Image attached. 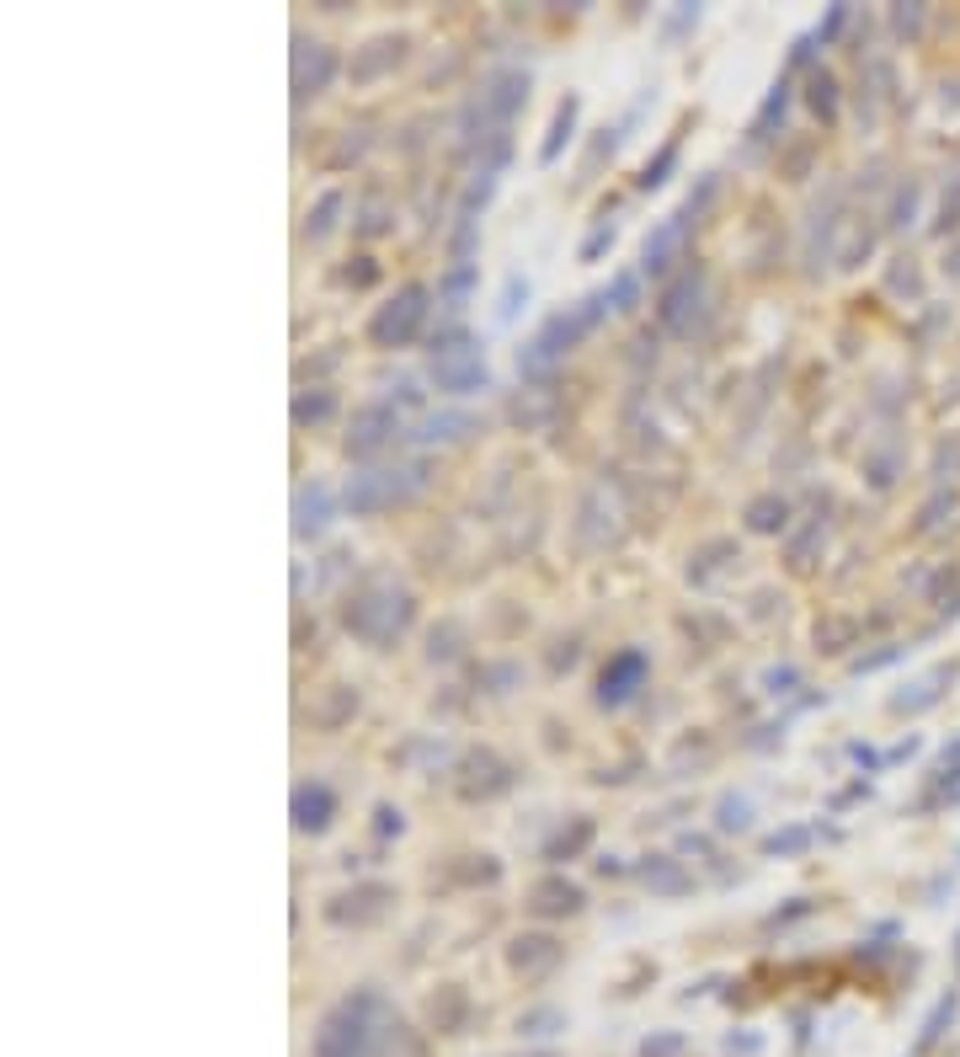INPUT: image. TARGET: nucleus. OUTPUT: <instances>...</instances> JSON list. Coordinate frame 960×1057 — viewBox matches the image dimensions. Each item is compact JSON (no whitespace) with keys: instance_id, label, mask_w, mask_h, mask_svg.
<instances>
[{"instance_id":"nucleus-1","label":"nucleus","mask_w":960,"mask_h":1057,"mask_svg":"<svg viewBox=\"0 0 960 1057\" xmlns=\"http://www.w3.org/2000/svg\"><path fill=\"white\" fill-rule=\"evenodd\" d=\"M603 310H608V294H587L582 305L556 310L550 321L534 331V342L518 353V368L528 374V379H545V374H550V368H556L560 359H565V353H571V348H576V342H582V337L603 321Z\"/></svg>"},{"instance_id":"nucleus-2","label":"nucleus","mask_w":960,"mask_h":1057,"mask_svg":"<svg viewBox=\"0 0 960 1057\" xmlns=\"http://www.w3.org/2000/svg\"><path fill=\"white\" fill-rule=\"evenodd\" d=\"M385 999L379 993H353L342 999L316 1031V1057H374L379 1053V1031L374 1020H385Z\"/></svg>"},{"instance_id":"nucleus-3","label":"nucleus","mask_w":960,"mask_h":1057,"mask_svg":"<svg viewBox=\"0 0 960 1057\" xmlns=\"http://www.w3.org/2000/svg\"><path fill=\"white\" fill-rule=\"evenodd\" d=\"M485 359L470 337L448 342V348H433V385L448 390V396H470V390H485Z\"/></svg>"},{"instance_id":"nucleus-4","label":"nucleus","mask_w":960,"mask_h":1057,"mask_svg":"<svg viewBox=\"0 0 960 1057\" xmlns=\"http://www.w3.org/2000/svg\"><path fill=\"white\" fill-rule=\"evenodd\" d=\"M422 321H427V288H422V284H405L396 299H390V305L374 316L368 337H374L379 348H405V342L422 331Z\"/></svg>"},{"instance_id":"nucleus-5","label":"nucleus","mask_w":960,"mask_h":1057,"mask_svg":"<svg viewBox=\"0 0 960 1057\" xmlns=\"http://www.w3.org/2000/svg\"><path fill=\"white\" fill-rule=\"evenodd\" d=\"M416 487H422V470H363V476L347 481V508L353 513H379L400 497H411Z\"/></svg>"},{"instance_id":"nucleus-6","label":"nucleus","mask_w":960,"mask_h":1057,"mask_svg":"<svg viewBox=\"0 0 960 1057\" xmlns=\"http://www.w3.org/2000/svg\"><path fill=\"white\" fill-rule=\"evenodd\" d=\"M688 214H694V204L683 208V214H673V219H662V225L645 236V251H640V273L662 279V273L673 268V257H678L683 236H688Z\"/></svg>"},{"instance_id":"nucleus-7","label":"nucleus","mask_w":960,"mask_h":1057,"mask_svg":"<svg viewBox=\"0 0 960 1057\" xmlns=\"http://www.w3.org/2000/svg\"><path fill=\"white\" fill-rule=\"evenodd\" d=\"M645 684V651H619L598 679V700L603 705H630Z\"/></svg>"},{"instance_id":"nucleus-8","label":"nucleus","mask_w":960,"mask_h":1057,"mask_svg":"<svg viewBox=\"0 0 960 1057\" xmlns=\"http://www.w3.org/2000/svg\"><path fill=\"white\" fill-rule=\"evenodd\" d=\"M325 524H331V491L320 487V481L299 487V497H294V534H299V539H316V534H325Z\"/></svg>"},{"instance_id":"nucleus-9","label":"nucleus","mask_w":960,"mask_h":1057,"mask_svg":"<svg viewBox=\"0 0 960 1057\" xmlns=\"http://www.w3.org/2000/svg\"><path fill=\"white\" fill-rule=\"evenodd\" d=\"M331 812H336V796H331L320 780H316V785H299V791H294V822H299V828L320 833V828L331 822Z\"/></svg>"},{"instance_id":"nucleus-10","label":"nucleus","mask_w":960,"mask_h":1057,"mask_svg":"<svg viewBox=\"0 0 960 1057\" xmlns=\"http://www.w3.org/2000/svg\"><path fill=\"white\" fill-rule=\"evenodd\" d=\"M390 428H396V411H390V407H363L358 411V428H353V439H347V448H353V454H374V448L390 439Z\"/></svg>"},{"instance_id":"nucleus-11","label":"nucleus","mask_w":960,"mask_h":1057,"mask_svg":"<svg viewBox=\"0 0 960 1057\" xmlns=\"http://www.w3.org/2000/svg\"><path fill=\"white\" fill-rule=\"evenodd\" d=\"M556 962H560L556 940H518V951H513V967H518L523 977H539V973H550Z\"/></svg>"},{"instance_id":"nucleus-12","label":"nucleus","mask_w":960,"mask_h":1057,"mask_svg":"<svg viewBox=\"0 0 960 1057\" xmlns=\"http://www.w3.org/2000/svg\"><path fill=\"white\" fill-rule=\"evenodd\" d=\"M582 908V893L571 882H545L534 887V913H576Z\"/></svg>"},{"instance_id":"nucleus-13","label":"nucleus","mask_w":960,"mask_h":1057,"mask_svg":"<svg viewBox=\"0 0 960 1057\" xmlns=\"http://www.w3.org/2000/svg\"><path fill=\"white\" fill-rule=\"evenodd\" d=\"M699 299V279L688 273L678 288H667V299H662V321L673 326V331H688V305Z\"/></svg>"},{"instance_id":"nucleus-14","label":"nucleus","mask_w":960,"mask_h":1057,"mask_svg":"<svg viewBox=\"0 0 960 1057\" xmlns=\"http://www.w3.org/2000/svg\"><path fill=\"white\" fill-rule=\"evenodd\" d=\"M571 123H576V96H565V102H560V107H556V123H550V139L539 145V161H545V166L556 161V156H560V145L571 139Z\"/></svg>"},{"instance_id":"nucleus-15","label":"nucleus","mask_w":960,"mask_h":1057,"mask_svg":"<svg viewBox=\"0 0 960 1057\" xmlns=\"http://www.w3.org/2000/svg\"><path fill=\"white\" fill-rule=\"evenodd\" d=\"M950 1020H956V993H950V999H939V1004H934V1015L923 1020L918 1053H928V1047H934V1042H939V1036H945V1025H950Z\"/></svg>"},{"instance_id":"nucleus-16","label":"nucleus","mask_w":960,"mask_h":1057,"mask_svg":"<svg viewBox=\"0 0 960 1057\" xmlns=\"http://www.w3.org/2000/svg\"><path fill=\"white\" fill-rule=\"evenodd\" d=\"M716 822H720V833H736V828H747V822H753V802H747V796H725V802H720V817H716Z\"/></svg>"},{"instance_id":"nucleus-17","label":"nucleus","mask_w":960,"mask_h":1057,"mask_svg":"<svg viewBox=\"0 0 960 1057\" xmlns=\"http://www.w3.org/2000/svg\"><path fill=\"white\" fill-rule=\"evenodd\" d=\"M603 294H608V310H636L640 279H636V273H614V284L603 288Z\"/></svg>"},{"instance_id":"nucleus-18","label":"nucleus","mask_w":960,"mask_h":1057,"mask_svg":"<svg viewBox=\"0 0 960 1057\" xmlns=\"http://www.w3.org/2000/svg\"><path fill=\"white\" fill-rule=\"evenodd\" d=\"M683 1031H656V1036H645L640 1042V1057H683Z\"/></svg>"},{"instance_id":"nucleus-19","label":"nucleus","mask_w":960,"mask_h":1057,"mask_svg":"<svg viewBox=\"0 0 960 1057\" xmlns=\"http://www.w3.org/2000/svg\"><path fill=\"white\" fill-rule=\"evenodd\" d=\"M673 166H678V139H673V145H667V150H662L656 161H651V166H645V171H640V187H645V193H651V187H662Z\"/></svg>"},{"instance_id":"nucleus-20","label":"nucleus","mask_w":960,"mask_h":1057,"mask_svg":"<svg viewBox=\"0 0 960 1057\" xmlns=\"http://www.w3.org/2000/svg\"><path fill=\"white\" fill-rule=\"evenodd\" d=\"M811 844V828H785V833H774V839H763V850L768 854H796Z\"/></svg>"},{"instance_id":"nucleus-21","label":"nucleus","mask_w":960,"mask_h":1057,"mask_svg":"<svg viewBox=\"0 0 960 1057\" xmlns=\"http://www.w3.org/2000/svg\"><path fill=\"white\" fill-rule=\"evenodd\" d=\"M785 524V502H753V528H779Z\"/></svg>"},{"instance_id":"nucleus-22","label":"nucleus","mask_w":960,"mask_h":1057,"mask_svg":"<svg viewBox=\"0 0 960 1057\" xmlns=\"http://www.w3.org/2000/svg\"><path fill=\"white\" fill-rule=\"evenodd\" d=\"M331 407H336L331 396H316V401H299V407H294V422H325V417H331Z\"/></svg>"},{"instance_id":"nucleus-23","label":"nucleus","mask_w":960,"mask_h":1057,"mask_svg":"<svg viewBox=\"0 0 960 1057\" xmlns=\"http://www.w3.org/2000/svg\"><path fill=\"white\" fill-rule=\"evenodd\" d=\"M550 1025H560V1015H556V1010H539V1015L518 1020V1031H523V1036H550Z\"/></svg>"},{"instance_id":"nucleus-24","label":"nucleus","mask_w":960,"mask_h":1057,"mask_svg":"<svg viewBox=\"0 0 960 1057\" xmlns=\"http://www.w3.org/2000/svg\"><path fill=\"white\" fill-rule=\"evenodd\" d=\"M603 246H614V225H598V230H593V236L582 241V262H593V257H598Z\"/></svg>"},{"instance_id":"nucleus-25","label":"nucleus","mask_w":960,"mask_h":1057,"mask_svg":"<svg viewBox=\"0 0 960 1057\" xmlns=\"http://www.w3.org/2000/svg\"><path fill=\"white\" fill-rule=\"evenodd\" d=\"M811 102H816V113H827V118H833V81H827V76H816V81H811Z\"/></svg>"},{"instance_id":"nucleus-26","label":"nucleus","mask_w":960,"mask_h":1057,"mask_svg":"<svg viewBox=\"0 0 960 1057\" xmlns=\"http://www.w3.org/2000/svg\"><path fill=\"white\" fill-rule=\"evenodd\" d=\"M950 764H960V742H956V753H945V770H950Z\"/></svg>"}]
</instances>
